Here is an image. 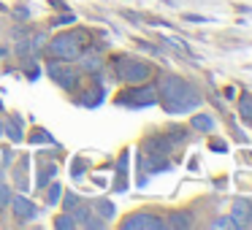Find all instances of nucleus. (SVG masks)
<instances>
[{
  "mask_svg": "<svg viewBox=\"0 0 252 230\" xmlns=\"http://www.w3.org/2000/svg\"><path fill=\"white\" fill-rule=\"evenodd\" d=\"M160 95H163L165 109H168L171 114H185V111L201 106V98L195 95V89H192L187 82L176 79V76H165L163 79V84H160Z\"/></svg>",
  "mask_w": 252,
  "mask_h": 230,
  "instance_id": "f257e3e1",
  "label": "nucleus"
},
{
  "mask_svg": "<svg viewBox=\"0 0 252 230\" xmlns=\"http://www.w3.org/2000/svg\"><path fill=\"white\" fill-rule=\"evenodd\" d=\"M82 33H63L57 35L55 41L49 44V55L57 57V60H65V62H73L82 57Z\"/></svg>",
  "mask_w": 252,
  "mask_h": 230,
  "instance_id": "f03ea898",
  "label": "nucleus"
},
{
  "mask_svg": "<svg viewBox=\"0 0 252 230\" xmlns=\"http://www.w3.org/2000/svg\"><path fill=\"white\" fill-rule=\"evenodd\" d=\"M117 73H120V79L127 84H141L149 79V65L147 62H138V60H120Z\"/></svg>",
  "mask_w": 252,
  "mask_h": 230,
  "instance_id": "7ed1b4c3",
  "label": "nucleus"
},
{
  "mask_svg": "<svg viewBox=\"0 0 252 230\" xmlns=\"http://www.w3.org/2000/svg\"><path fill=\"white\" fill-rule=\"evenodd\" d=\"M46 73H49L52 82H57L60 87H73L76 84V71H73L71 65H60V62H49V68H46Z\"/></svg>",
  "mask_w": 252,
  "mask_h": 230,
  "instance_id": "20e7f679",
  "label": "nucleus"
},
{
  "mask_svg": "<svg viewBox=\"0 0 252 230\" xmlns=\"http://www.w3.org/2000/svg\"><path fill=\"white\" fill-rule=\"evenodd\" d=\"M122 228L125 230H160V228H165V225L160 222L158 217H152V214H136V217L127 219Z\"/></svg>",
  "mask_w": 252,
  "mask_h": 230,
  "instance_id": "39448f33",
  "label": "nucleus"
},
{
  "mask_svg": "<svg viewBox=\"0 0 252 230\" xmlns=\"http://www.w3.org/2000/svg\"><path fill=\"white\" fill-rule=\"evenodd\" d=\"M230 219L236 222V228H247V225L252 222V203L250 201H236Z\"/></svg>",
  "mask_w": 252,
  "mask_h": 230,
  "instance_id": "423d86ee",
  "label": "nucleus"
},
{
  "mask_svg": "<svg viewBox=\"0 0 252 230\" xmlns=\"http://www.w3.org/2000/svg\"><path fill=\"white\" fill-rule=\"evenodd\" d=\"M11 206H14V214H17L19 219H33L35 214H38V211H35V206L25 195H14L11 198Z\"/></svg>",
  "mask_w": 252,
  "mask_h": 230,
  "instance_id": "0eeeda50",
  "label": "nucleus"
},
{
  "mask_svg": "<svg viewBox=\"0 0 252 230\" xmlns=\"http://www.w3.org/2000/svg\"><path fill=\"white\" fill-rule=\"evenodd\" d=\"M130 100L136 106H152V103H158V87H138V89H133Z\"/></svg>",
  "mask_w": 252,
  "mask_h": 230,
  "instance_id": "6e6552de",
  "label": "nucleus"
},
{
  "mask_svg": "<svg viewBox=\"0 0 252 230\" xmlns=\"http://www.w3.org/2000/svg\"><path fill=\"white\" fill-rule=\"evenodd\" d=\"M84 71H100V62H103V60H100V55H87V57H84Z\"/></svg>",
  "mask_w": 252,
  "mask_h": 230,
  "instance_id": "1a4fd4ad",
  "label": "nucleus"
},
{
  "mask_svg": "<svg viewBox=\"0 0 252 230\" xmlns=\"http://www.w3.org/2000/svg\"><path fill=\"white\" fill-rule=\"evenodd\" d=\"M192 127H198V130H212L214 122H212V116L201 114V116H192Z\"/></svg>",
  "mask_w": 252,
  "mask_h": 230,
  "instance_id": "9d476101",
  "label": "nucleus"
},
{
  "mask_svg": "<svg viewBox=\"0 0 252 230\" xmlns=\"http://www.w3.org/2000/svg\"><path fill=\"white\" fill-rule=\"evenodd\" d=\"M95 208H98L100 214H103V219H109V217H114V206H111L109 201H95Z\"/></svg>",
  "mask_w": 252,
  "mask_h": 230,
  "instance_id": "9b49d317",
  "label": "nucleus"
},
{
  "mask_svg": "<svg viewBox=\"0 0 252 230\" xmlns=\"http://www.w3.org/2000/svg\"><path fill=\"white\" fill-rule=\"evenodd\" d=\"M11 190H8L6 184H3V181H0V208H6V206H11Z\"/></svg>",
  "mask_w": 252,
  "mask_h": 230,
  "instance_id": "f8f14e48",
  "label": "nucleus"
},
{
  "mask_svg": "<svg viewBox=\"0 0 252 230\" xmlns=\"http://www.w3.org/2000/svg\"><path fill=\"white\" fill-rule=\"evenodd\" d=\"M168 225H171V228H187V225H190V219H187V214H174Z\"/></svg>",
  "mask_w": 252,
  "mask_h": 230,
  "instance_id": "ddd939ff",
  "label": "nucleus"
},
{
  "mask_svg": "<svg viewBox=\"0 0 252 230\" xmlns=\"http://www.w3.org/2000/svg\"><path fill=\"white\" fill-rule=\"evenodd\" d=\"M212 228H225V230H230V228H236V222H233L230 217H222V219H214Z\"/></svg>",
  "mask_w": 252,
  "mask_h": 230,
  "instance_id": "4468645a",
  "label": "nucleus"
},
{
  "mask_svg": "<svg viewBox=\"0 0 252 230\" xmlns=\"http://www.w3.org/2000/svg\"><path fill=\"white\" fill-rule=\"evenodd\" d=\"M55 225H57L60 230H68V228H76V219H73V217H60Z\"/></svg>",
  "mask_w": 252,
  "mask_h": 230,
  "instance_id": "2eb2a0df",
  "label": "nucleus"
},
{
  "mask_svg": "<svg viewBox=\"0 0 252 230\" xmlns=\"http://www.w3.org/2000/svg\"><path fill=\"white\" fill-rule=\"evenodd\" d=\"M241 116L250 122V116H252V100H241Z\"/></svg>",
  "mask_w": 252,
  "mask_h": 230,
  "instance_id": "dca6fc26",
  "label": "nucleus"
},
{
  "mask_svg": "<svg viewBox=\"0 0 252 230\" xmlns=\"http://www.w3.org/2000/svg\"><path fill=\"white\" fill-rule=\"evenodd\" d=\"M57 201H60V187H52V190H49V203H57Z\"/></svg>",
  "mask_w": 252,
  "mask_h": 230,
  "instance_id": "f3484780",
  "label": "nucleus"
},
{
  "mask_svg": "<svg viewBox=\"0 0 252 230\" xmlns=\"http://www.w3.org/2000/svg\"><path fill=\"white\" fill-rule=\"evenodd\" d=\"M73 206H79V201H76V195H68L65 198V208H68V211H71V208Z\"/></svg>",
  "mask_w": 252,
  "mask_h": 230,
  "instance_id": "a211bd4d",
  "label": "nucleus"
}]
</instances>
